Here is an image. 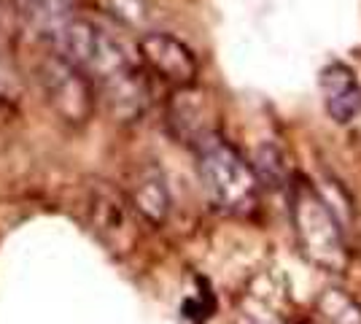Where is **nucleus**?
<instances>
[{"label": "nucleus", "instance_id": "2", "mask_svg": "<svg viewBox=\"0 0 361 324\" xmlns=\"http://www.w3.org/2000/svg\"><path fill=\"white\" fill-rule=\"evenodd\" d=\"M197 170L202 189L224 214L245 216L259 205L262 179L254 165L221 136H205L197 143Z\"/></svg>", "mask_w": 361, "mask_h": 324}, {"label": "nucleus", "instance_id": "9", "mask_svg": "<svg viewBox=\"0 0 361 324\" xmlns=\"http://www.w3.org/2000/svg\"><path fill=\"white\" fill-rule=\"evenodd\" d=\"M240 322L243 324H286L283 319H278L270 311H256V308H245L240 311Z\"/></svg>", "mask_w": 361, "mask_h": 324}, {"label": "nucleus", "instance_id": "7", "mask_svg": "<svg viewBox=\"0 0 361 324\" xmlns=\"http://www.w3.org/2000/svg\"><path fill=\"white\" fill-rule=\"evenodd\" d=\"M130 203L137 214L149 224H165L170 214V192H167L165 176L157 168H146L137 173L135 184L130 189Z\"/></svg>", "mask_w": 361, "mask_h": 324}, {"label": "nucleus", "instance_id": "8", "mask_svg": "<svg viewBox=\"0 0 361 324\" xmlns=\"http://www.w3.org/2000/svg\"><path fill=\"white\" fill-rule=\"evenodd\" d=\"M316 313L324 319V324H361V306L345 292L329 287L318 294Z\"/></svg>", "mask_w": 361, "mask_h": 324}, {"label": "nucleus", "instance_id": "1", "mask_svg": "<svg viewBox=\"0 0 361 324\" xmlns=\"http://www.w3.org/2000/svg\"><path fill=\"white\" fill-rule=\"evenodd\" d=\"M57 49L68 62L90 76L100 100L121 119H140L149 108V71L124 38L87 16H71L57 28Z\"/></svg>", "mask_w": 361, "mask_h": 324}, {"label": "nucleus", "instance_id": "4", "mask_svg": "<svg viewBox=\"0 0 361 324\" xmlns=\"http://www.w3.org/2000/svg\"><path fill=\"white\" fill-rule=\"evenodd\" d=\"M41 84L49 106L60 114L65 122L84 124L92 119L97 108V87L84 76L73 62H68L62 54H51L41 65Z\"/></svg>", "mask_w": 361, "mask_h": 324}, {"label": "nucleus", "instance_id": "6", "mask_svg": "<svg viewBox=\"0 0 361 324\" xmlns=\"http://www.w3.org/2000/svg\"><path fill=\"white\" fill-rule=\"evenodd\" d=\"M318 87L324 106L337 124L353 122L361 114V84L345 62H329L318 76Z\"/></svg>", "mask_w": 361, "mask_h": 324}, {"label": "nucleus", "instance_id": "5", "mask_svg": "<svg viewBox=\"0 0 361 324\" xmlns=\"http://www.w3.org/2000/svg\"><path fill=\"white\" fill-rule=\"evenodd\" d=\"M137 54L151 76H157L170 87L189 90L197 84L200 76L197 54L173 32H143L137 41Z\"/></svg>", "mask_w": 361, "mask_h": 324}, {"label": "nucleus", "instance_id": "3", "mask_svg": "<svg viewBox=\"0 0 361 324\" xmlns=\"http://www.w3.org/2000/svg\"><path fill=\"white\" fill-rule=\"evenodd\" d=\"M291 224L302 254L316 268L326 273H340L345 268L348 248L343 222L329 200L307 181L291 184Z\"/></svg>", "mask_w": 361, "mask_h": 324}]
</instances>
